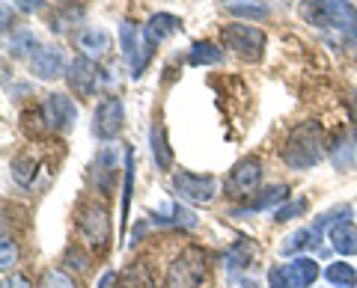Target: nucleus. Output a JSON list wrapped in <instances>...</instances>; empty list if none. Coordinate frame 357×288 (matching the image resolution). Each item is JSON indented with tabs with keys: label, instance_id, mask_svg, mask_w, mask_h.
Returning <instances> with one entry per match:
<instances>
[{
	"label": "nucleus",
	"instance_id": "14",
	"mask_svg": "<svg viewBox=\"0 0 357 288\" xmlns=\"http://www.w3.org/2000/svg\"><path fill=\"white\" fill-rule=\"evenodd\" d=\"M75 48H81L84 54H89V57H102V54L110 51V36L105 30H98V27H84V30H77L75 36Z\"/></svg>",
	"mask_w": 357,
	"mask_h": 288
},
{
	"label": "nucleus",
	"instance_id": "8",
	"mask_svg": "<svg viewBox=\"0 0 357 288\" xmlns=\"http://www.w3.org/2000/svg\"><path fill=\"white\" fill-rule=\"evenodd\" d=\"M81 232L96 250L110 247V211L102 202H89L81 211Z\"/></svg>",
	"mask_w": 357,
	"mask_h": 288
},
{
	"label": "nucleus",
	"instance_id": "33",
	"mask_svg": "<svg viewBox=\"0 0 357 288\" xmlns=\"http://www.w3.org/2000/svg\"><path fill=\"white\" fill-rule=\"evenodd\" d=\"M110 282H114V273H105V276H102V282H98V288H107Z\"/></svg>",
	"mask_w": 357,
	"mask_h": 288
},
{
	"label": "nucleus",
	"instance_id": "29",
	"mask_svg": "<svg viewBox=\"0 0 357 288\" xmlns=\"http://www.w3.org/2000/svg\"><path fill=\"white\" fill-rule=\"evenodd\" d=\"M42 288H75V282L69 280V276H66L63 271H48L45 273V280H42Z\"/></svg>",
	"mask_w": 357,
	"mask_h": 288
},
{
	"label": "nucleus",
	"instance_id": "25",
	"mask_svg": "<svg viewBox=\"0 0 357 288\" xmlns=\"http://www.w3.org/2000/svg\"><path fill=\"white\" fill-rule=\"evenodd\" d=\"M307 211V199H295V202H289V205H283V208H277L274 211V220L277 223H286V220H295V217H301Z\"/></svg>",
	"mask_w": 357,
	"mask_h": 288
},
{
	"label": "nucleus",
	"instance_id": "9",
	"mask_svg": "<svg viewBox=\"0 0 357 288\" xmlns=\"http://www.w3.org/2000/svg\"><path fill=\"white\" fill-rule=\"evenodd\" d=\"M182 27V21L170 13H158L146 21V27H143V69H146V63L152 57V51L161 45L167 36H173V33Z\"/></svg>",
	"mask_w": 357,
	"mask_h": 288
},
{
	"label": "nucleus",
	"instance_id": "31",
	"mask_svg": "<svg viewBox=\"0 0 357 288\" xmlns=\"http://www.w3.org/2000/svg\"><path fill=\"white\" fill-rule=\"evenodd\" d=\"M3 288H33V285H30L27 276H21V273H6Z\"/></svg>",
	"mask_w": 357,
	"mask_h": 288
},
{
	"label": "nucleus",
	"instance_id": "12",
	"mask_svg": "<svg viewBox=\"0 0 357 288\" xmlns=\"http://www.w3.org/2000/svg\"><path fill=\"white\" fill-rule=\"evenodd\" d=\"M66 81H69L72 93H77V95H93V93H96V81H98L96 63H93V60H86V57L72 60Z\"/></svg>",
	"mask_w": 357,
	"mask_h": 288
},
{
	"label": "nucleus",
	"instance_id": "21",
	"mask_svg": "<svg viewBox=\"0 0 357 288\" xmlns=\"http://www.w3.org/2000/svg\"><path fill=\"white\" fill-rule=\"evenodd\" d=\"M286 193H289V187H286V184L265 187V191H262V196H259V199H253L248 211H265V208H274L277 202H283V199H286Z\"/></svg>",
	"mask_w": 357,
	"mask_h": 288
},
{
	"label": "nucleus",
	"instance_id": "27",
	"mask_svg": "<svg viewBox=\"0 0 357 288\" xmlns=\"http://www.w3.org/2000/svg\"><path fill=\"white\" fill-rule=\"evenodd\" d=\"M63 264H69V268L77 271V273H86V271H89V259L81 253V247H69V250H66Z\"/></svg>",
	"mask_w": 357,
	"mask_h": 288
},
{
	"label": "nucleus",
	"instance_id": "6",
	"mask_svg": "<svg viewBox=\"0 0 357 288\" xmlns=\"http://www.w3.org/2000/svg\"><path fill=\"white\" fill-rule=\"evenodd\" d=\"M176 193L197 205H208L218 193V179L215 175H197V173H176L173 175Z\"/></svg>",
	"mask_w": 357,
	"mask_h": 288
},
{
	"label": "nucleus",
	"instance_id": "17",
	"mask_svg": "<svg viewBox=\"0 0 357 288\" xmlns=\"http://www.w3.org/2000/svg\"><path fill=\"white\" fill-rule=\"evenodd\" d=\"M116 288H155V280L146 264H131V268L119 273Z\"/></svg>",
	"mask_w": 357,
	"mask_h": 288
},
{
	"label": "nucleus",
	"instance_id": "4",
	"mask_svg": "<svg viewBox=\"0 0 357 288\" xmlns=\"http://www.w3.org/2000/svg\"><path fill=\"white\" fill-rule=\"evenodd\" d=\"M319 264L307 259V256H298L289 264H277L268 273V285L271 288H310L312 282L319 280Z\"/></svg>",
	"mask_w": 357,
	"mask_h": 288
},
{
	"label": "nucleus",
	"instance_id": "18",
	"mask_svg": "<svg viewBox=\"0 0 357 288\" xmlns=\"http://www.w3.org/2000/svg\"><path fill=\"white\" fill-rule=\"evenodd\" d=\"M149 140H152V158H155V167H158V170H170L173 152H170V146H167V140H164V128H161V125H152Z\"/></svg>",
	"mask_w": 357,
	"mask_h": 288
},
{
	"label": "nucleus",
	"instance_id": "20",
	"mask_svg": "<svg viewBox=\"0 0 357 288\" xmlns=\"http://www.w3.org/2000/svg\"><path fill=\"white\" fill-rule=\"evenodd\" d=\"M325 280L331 285H337V288H354L357 285V271L345 262H333L325 268Z\"/></svg>",
	"mask_w": 357,
	"mask_h": 288
},
{
	"label": "nucleus",
	"instance_id": "3",
	"mask_svg": "<svg viewBox=\"0 0 357 288\" xmlns=\"http://www.w3.org/2000/svg\"><path fill=\"white\" fill-rule=\"evenodd\" d=\"M206 276V256L199 247H188L167 271V288H199Z\"/></svg>",
	"mask_w": 357,
	"mask_h": 288
},
{
	"label": "nucleus",
	"instance_id": "16",
	"mask_svg": "<svg viewBox=\"0 0 357 288\" xmlns=\"http://www.w3.org/2000/svg\"><path fill=\"white\" fill-rule=\"evenodd\" d=\"M331 243L340 256H357V226L351 220H340L337 226H331Z\"/></svg>",
	"mask_w": 357,
	"mask_h": 288
},
{
	"label": "nucleus",
	"instance_id": "30",
	"mask_svg": "<svg viewBox=\"0 0 357 288\" xmlns=\"http://www.w3.org/2000/svg\"><path fill=\"white\" fill-rule=\"evenodd\" d=\"M81 9H72V13H63V15H57V18H54V30H69L72 24H77V21H81Z\"/></svg>",
	"mask_w": 357,
	"mask_h": 288
},
{
	"label": "nucleus",
	"instance_id": "15",
	"mask_svg": "<svg viewBox=\"0 0 357 288\" xmlns=\"http://www.w3.org/2000/svg\"><path fill=\"white\" fill-rule=\"evenodd\" d=\"M119 39H122V54H126V60L134 63V77H140V72H143V45H137V27H134L131 21H122Z\"/></svg>",
	"mask_w": 357,
	"mask_h": 288
},
{
	"label": "nucleus",
	"instance_id": "28",
	"mask_svg": "<svg viewBox=\"0 0 357 288\" xmlns=\"http://www.w3.org/2000/svg\"><path fill=\"white\" fill-rule=\"evenodd\" d=\"M18 262V247L9 238H3V243H0V268H3L9 273V268Z\"/></svg>",
	"mask_w": 357,
	"mask_h": 288
},
{
	"label": "nucleus",
	"instance_id": "13",
	"mask_svg": "<svg viewBox=\"0 0 357 288\" xmlns=\"http://www.w3.org/2000/svg\"><path fill=\"white\" fill-rule=\"evenodd\" d=\"M30 69L36 77H42V81H54V77L63 74V51L60 48H42L33 54L30 60Z\"/></svg>",
	"mask_w": 357,
	"mask_h": 288
},
{
	"label": "nucleus",
	"instance_id": "19",
	"mask_svg": "<svg viewBox=\"0 0 357 288\" xmlns=\"http://www.w3.org/2000/svg\"><path fill=\"white\" fill-rule=\"evenodd\" d=\"M223 60V51L215 45V42H194L191 54H188V63L191 65H215Z\"/></svg>",
	"mask_w": 357,
	"mask_h": 288
},
{
	"label": "nucleus",
	"instance_id": "34",
	"mask_svg": "<svg viewBox=\"0 0 357 288\" xmlns=\"http://www.w3.org/2000/svg\"><path fill=\"white\" fill-rule=\"evenodd\" d=\"M351 119L357 122V93H354V98H351Z\"/></svg>",
	"mask_w": 357,
	"mask_h": 288
},
{
	"label": "nucleus",
	"instance_id": "5",
	"mask_svg": "<svg viewBox=\"0 0 357 288\" xmlns=\"http://www.w3.org/2000/svg\"><path fill=\"white\" fill-rule=\"evenodd\" d=\"M220 39L229 51H236L244 60H259L265 51V33L253 24H227L220 30Z\"/></svg>",
	"mask_w": 357,
	"mask_h": 288
},
{
	"label": "nucleus",
	"instance_id": "10",
	"mask_svg": "<svg viewBox=\"0 0 357 288\" xmlns=\"http://www.w3.org/2000/svg\"><path fill=\"white\" fill-rule=\"evenodd\" d=\"M122 122H126V107H122L119 98H107V102H102L96 110L93 131H96V137H102V140H114L122 131Z\"/></svg>",
	"mask_w": 357,
	"mask_h": 288
},
{
	"label": "nucleus",
	"instance_id": "22",
	"mask_svg": "<svg viewBox=\"0 0 357 288\" xmlns=\"http://www.w3.org/2000/svg\"><path fill=\"white\" fill-rule=\"evenodd\" d=\"M6 48H9V54H15V57H24V54L36 51V33H30V30L13 33V39L6 42Z\"/></svg>",
	"mask_w": 357,
	"mask_h": 288
},
{
	"label": "nucleus",
	"instance_id": "24",
	"mask_svg": "<svg viewBox=\"0 0 357 288\" xmlns=\"http://www.w3.org/2000/svg\"><path fill=\"white\" fill-rule=\"evenodd\" d=\"M33 175H36V161H30V158H15L13 161V179L18 184H30L33 182Z\"/></svg>",
	"mask_w": 357,
	"mask_h": 288
},
{
	"label": "nucleus",
	"instance_id": "11",
	"mask_svg": "<svg viewBox=\"0 0 357 288\" xmlns=\"http://www.w3.org/2000/svg\"><path fill=\"white\" fill-rule=\"evenodd\" d=\"M259 179H262V163L256 158H244L236 163V170L229 173V191L236 196H248L256 191Z\"/></svg>",
	"mask_w": 357,
	"mask_h": 288
},
{
	"label": "nucleus",
	"instance_id": "7",
	"mask_svg": "<svg viewBox=\"0 0 357 288\" xmlns=\"http://www.w3.org/2000/svg\"><path fill=\"white\" fill-rule=\"evenodd\" d=\"M39 113H42V122L48 131H69L77 122V107H75L72 98L63 95V93H51L42 102Z\"/></svg>",
	"mask_w": 357,
	"mask_h": 288
},
{
	"label": "nucleus",
	"instance_id": "2",
	"mask_svg": "<svg viewBox=\"0 0 357 288\" xmlns=\"http://www.w3.org/2000/svg\"><path fill=\"white\" fill-rule=\"evenodd\" d=\"M321 146H325V128L321 122H301L289 131L283 143V161L292 170H310L321 161Z\"/></svg>",
	"mask_w": 357,
	"mask_h": 288
},
{
	"label": "nucleus",
	"instance_id": "1",
	"mask_svg": "<svg viewBox=\"0 0 357 288\" xmlns=\"http://www.w3.org/2000/svg\"><path fill=\"white\" fill-rule=\"evenodd\" d=\"M301 18L319 30H337L342 36H357V9L349 0H301Z\"/></svg>",
	"mask_w": 357,
	"mask_h": 288
},
{
	"label": "nucleus",
	"instance_id": "26",
	"mask_svg": "<svg viewBox=\"0 0 357 288\" xmlns=\"http://www.w3.org/2000/svg\"><path fill=\"white\" fill-rule=\"evenodd\" d=\"M250 256H253V250H250V243H244V241H238L236 247H232L229 253H227V262H229V268H244V264L250 262Z\"/></svg>",
	"mask_w": 357,
	"mask_h": 288
},
{
	"label": "nucleus",
	"instance_id": "32",
	"mask_svg": "<svg viewBox=\"0 0 357 288\" xmlns=\"http://www.w3.org/2000/svg\"><path fill=\"white\" fill-rule=\"evenodd\" d=\"M15 6L21 9V13H36V9L45 6V0H15Z\"/></svg>",
	"mask_w": 357,
	"mask_h": 288
},
{
	"label": "nucleus",
	"instance_id": "23",
	"mask_svg": "<svg viewBox=\"0 0 357 288\" xmlns=\"http://www.w3.org/2000/svg\"><path fill=\"white\" fill-rule=\"evenodd\" d=\"M229 13H232V15H241V18H253V21L268 18V9H265V6H256L253 0H232V3H229Z\"/></svg>",
	"mask_w": 357,
	"mask_h": 288
},
{
	"label": "nucleus",
	"instance_id": "35",
	"mask_svg": "<svg viewBox=\"0 0 357 288\" xmlns=\"http://www.w3.org/2000/svg\"><path fill=\"white\" fill-rule=\"evenodd\" d=\"M63 3H66V0H63Z\"/></svg>",
	"mask_w": 357,
	"mask_h": 288
}]
</instances>
